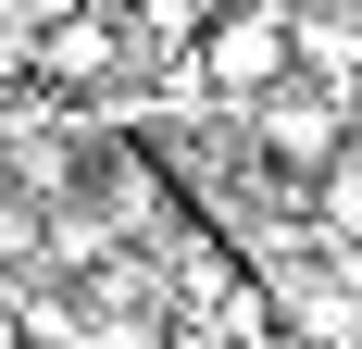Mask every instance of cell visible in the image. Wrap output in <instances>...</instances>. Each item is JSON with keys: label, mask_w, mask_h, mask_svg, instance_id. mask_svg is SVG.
I'll use <instances>...</instances> for the list:
<instances>
[{"label": "cell", "mask_w": 362, "mask_h": 349, "mask_svg": "<svg viewBox=\"0 0 362 349\" xmlns=\"http://www.w3.org/2000/svg\"><path fill=\"white\" fill-rule=\"evenodd\" d=\"M187 75H200V100L262 112L275 88H300V13L288 0H225L213 25H200V50H187Z\"/></svg>", "instance_id": "cell-1"}, {"label": "cell", "mask_w": 362, "mask_h": 349, "mask_svg": "<svg viewBox=\"0 0 362 349\" xmlns=\"http://www.w3.org/2000/svg\"><path fill=\"white\" fill-rule=\"evenodd\" d=\"M250 138H262L275 174H337L350 162V88H313V75H300V88H275V100L250 112Z\"/></svg>", "instance_id": "cell-2"}, {"label": "cell", "mask_w": 362, "mask_h": 349, "mask_svg": "<svg viewBox=\"0 0 362 349\" xmlns=\"http://www.w3.org/2000/svg\"><path fill=\"white\" fill-rule=\"evenodd\" d=\"M112 63H125V25H112V13H63V25H37V75H50V88H100Z\"/></svg>", "instance_id": "cell-3"}, {"label": "cell", "mask_w": 362, "mask_h": 349, "mask_svg": "<svg viewBox=\"0 0 362 349\" xmlns=\"http://www.w3.org/2000/svg\"><path fill=\"white\" fill-rule=\"evenodd\" d=\"M313 225L362 249V150H350V162H337V174H313Z\"/></svg>", "instance_id": "cell-4"}, {"label": "cell", "mask_w": 362, "mask_h": 349, "mask_svg": "<svg viewBox=\"0 0 362 349\" xmlns=\"http://www.w3.org/2000/svg\"><path fill=\"white\" fill-rule=\"evenodd\" d=\"M288 13H325V0H288Z\"/></svg>", "instance_id": "cell-5"}]
</instances>
